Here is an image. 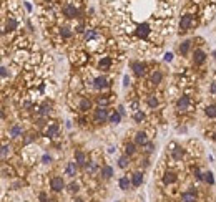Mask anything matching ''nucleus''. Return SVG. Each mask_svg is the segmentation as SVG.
Wrapping results in <instances>:
<instances>
[{
    "instance_id": "obj_1",
    "label": "nucleus",
    "mask_w": 216,
    "mask_h": 202,
    "mask_svg": "<svg viewBox=\"0 0 216 202\" xmlns=\"http://www.w3.org/2000/svg\"><path fill=\"white\" fill-rule=\"evenodd\" d=\"M193 25H194V20H193L191 15H183V17H181V20H180V30H181V32L190 30Z\"/></svg>"
},
{
    "instance_id": "obj_2",
    "label": "nucleus",
    "mask_w": 216,
    "mask_h": 202,
    "mask_svg": "<svg viewBox=\"0 0 216 202\" xmlns=\"http://www.w3.org/2000/svg\"><path fill=\"white\" fill-rule=\"evenodd\" d=\"M106 119H110L106 108H105V106H100L98 110H95V121H97V123H105Z\"/></svg>"
},
{
    "instance_id": "obj_3",
    "label": "nucleus",
    "mask_w": 216,
    "mask_h": 202,
    "mask_svg": "<svg viewBox=\"0 0 216 202\" xmlns=\"http://www.w3.org/2000/svg\"><path fill=\"white\" fill-rule=\"evenodd\" d=\"M50 187L53 189L55 192H60L62 189L65 187V182H63V179H62L60 176H55V177H52V181H50Z\"/></svg>"
},
{
    "instance_id": "obj_4",
    "label": "nucleus",
    "mask_w": 216,
    "mask_h": 202,
    "mask_svg": "<svg viewBox=\"0 0 216 202\" xmlns=\"http://www.w3.org/2000/svg\"><path fill=\"white\" fill-rule=\"evenodd\" d=\"M63 13H65V17H67V18H75L76 15H78V10H76L75 5L67 4V5L63 7Z\"/></svg>"
},
{
    "instance_id": "obj_5",
    "label": "nucleus",
    "mask_w": 216,
    "mask_h": 202,
    "mask_svg": "<svg viewBox=\"0 0 216 202\" xmlns=\"http://www.w3.org/2000/svg\"><path fill=\"white\" fill-rule=\"evenodd\" d=\"M181 202H196V191L190 189L181 194Z\"/></svg>"
},
{
    "instance_id": "obj_6",
    "label": "nucleus",
    "mask_w": 216,
    "mask_h": 202,
    "mask_svg": "<svg viewBox=\"0 0 216 202\" xmlns=\"http://www.w3.org/2000/svg\"><path fill=\"white\" fill-rule=\"evenodd\" d=\"M136 35L140 37V38H146L148 35H150V25L148 23H141L136 27Z\"/></svg>"
},
{
    "instance_id": "obj_7",
    "label": "nucleus",
    "mask_w": 216,
    "mask_h": 202,
    "mask_svg": "<svg viewBox=\"0 0 216 202\" xmlns=\"http://www.w3.org/2000/svg\"><path fill=\"white\" fill-rule=\"evenodd\" d=\"M93 86L97 89H105V88H108V80L105 76H98V78H95Z\"/></svg>"
},
{
    "instance_id": "obj_8",
    "label": "nucleus",
    "mask_w": 216,
    "mask_h": 202,
    "mask_svg": "<svg viewBox=\"0 0 216 202\" xmlns=\"http://www.w3.org/2000/svg\"><path fill=\"white\" fill-rule=\"evenodd\" d=\"M205 60H206V53L203 51V50H194V57H193V61L196 65H201V63H205Z\"/></svg>"
},
{
    "instance_id": "obj_9",
    "label": "nucleus",
    "mask_w": 216,
    "mask_h": 202,
    "mask_svg": "<svg viewBox=\"0 0 216 202\" xmlns=\"http://www.w3.org/2000/svg\"><path fill=\"white\" fill-rule=\"evenodd\" d=\"M135 142H136L138 146H146V144H148V136H146V133H143V131L136 133V136H135Z\"/></svg>"
},
{
    "instance_id": "obj_10",
    "label": "nucleus",
    "mask_w": 216,
    "mask_h": 202,
    "mask_svg": "<svg viewBox=\"0 0 216 202\" xmlns=\"http://www.w3.org/2000/svg\"><path fill=\"white\" fill-rule=\"evenodd\" d=\"M178 110H181V111H186L188 108H190V98L188 96H181L180 99H178Z\"/></svg>"
},
{
    "instance_id": "obj_11",
    "label": "nucleus",
    "mask_w": 216,
    "mask_h": 202,
    "mask_svg": "<svg viewBox=\"0 0 216 202\" xmlns=\"http://www.w3.org/2000/svg\"><path fill=\"white\" fill-rule=\"evenodd\" d=\"M118 186H120V189H122V191H128L130 187H131V181H130L128 177H126V176H123V177H120V181H118Z\"/></svg>"
},
{
    "instance_id": "obj_12",
    "label": "nucleus",
    "mask_w": 216,
    "mask_h": 202,
    "mask_svg": "<svg viewBox=\"0 0 216 202\" xmlns=\"http://www.w3.org/2000/svg\"><path fill=\"white\" fill-rule=\"evenodd\" d=\"M75 162L78 164V166H86V156H85V153L76 151V153H75Z\"/></svg>"
},
{
    "instance_id": "obj_13",
    "label": "nucleus",
    "mask_w": 216,
    "mask_h": 202,
    "mask_svg": "<svg viewBox=\"0 0 216 202\" xmlns=\"http://www.w3.org/2000/svg\"><path fill=\"white\" fill-rule=\"evenodd\" d=\"M5 27H7L8 32H14V30H17L18 23H17V20H15L14 17H8V18H7V22H5Z\"/></svg>"
},
{
    "instance_id": "obj_14",
    "label": "nucleus",
    "mask_w": 216,
    "mask_h": 202,
    "mask_svg": "<svg viewBox=\"0 0 216 202\" xmlns=\"http://www.w3.org/2000/svg\"><path fill=\"white\" fill-rule=\"evenodd\" d=\"M173 182H176V174L175 172H166L163 176V184H173Z\"/></svg>"
},
{
    "instance_id": "obj_15",
    "label": "nucleus",
    "mask_w": 216,
    "mask_h": 202,
    "mask_svg": "<svg viewBox=\"0 0 216 202\" xmlns=\"http://www.w3.org/2000/svg\"><path fill=\"white\" fill-rule=\"evenodd\" d=\"M131 68L135 70V73H136L138 76H141V75L145 73V65L140 63V61H133V63H131Z\"/></svg>"
},
{
    "instance_id": "obj_16",
    "label": "nucleus",
    "mask_w": 216,
    "mask_h": 202,
    "mask_svg": "<svg viewBox=\"0 0 216 202\" xmlns=\"http://www.w3.org/2000/svg\"><path fill=\"white\" fill-rule=\"evenodd\" d=\"M100 174L103 176V179H110L113 176V167L112 166H103L100 171Z\"/></svg>"
},
{
    "instance_id": "obj_17",
    "label": "nucleus",
    "mask_w": 216,
    "mask_h": 202,
    "mask_svg": "<svg viewBox=\"0 0 216 202\" xmlns=\"http://www.w3.org/2000/svg\"><path fill=\"white\" fill-rule=\"evenodd\" d=\"M141 182H143V174L141 172H135L133 177H131V184H133L135 187H140Z\"/></svg>"
},
{
    "instance_id": "obj_18",
    "label": "nucleus",
    "mask_w": 216,
    "mask_h": 202,
    "mask_svg": "<svg viewBox=\"0 0 216 202\" xmlns=\"http://www.w3.org/2000/svg\"><path fill=\"white\" fill-rule=\"evenodd\" d=\"M76 166L78 164L76 162H68L67 164V169H65V172H67V176H70V177H73L76 174Z\"/></svg>"
},
{
    "instance_id": "obj_19",
    "label": "nucleus",
    "mask_w": 216,
    "mask_h": 202,
    "mask_svg": "<svg viewBox=\"0 0 216 202\" xmlns=\"http://www.w3.org/2000/svg\"><path fill=\"white\" fill-rule=\"evenodd\" d=\"M120 121H122V113H120V111H113V113L110 114V123L112 124H118Z\"/></svg>"
},
{
    "instance_id": "obj_20",
    "label": "nucleus",
    "mask_w": 216,
    "mask_h": 202,
    "mask_svg": "<svg viewBox=\"0 0 216 202\" xmlns=\"http://www.w3.org/2000/svg\"><path fill=\"white\" fill-rule=\"evenodd\" d=\"M190 48H191V42H190V40H186V42H183V43L180 45V53H181V55H188Z\"/></svg>"
},
{
    "instance_id": "obj_21",
    "label": "nucleus",
    "mask_w": 216,
    "mask_h": 202,
    "mask_svg": "<svg viewBox=\"0 0 216 202\" xmlns=\"http://www.w3.org/2000/svg\"><path fill=\"white\" fill-rule=\"evenodd\" d=\"M110 65H112V60H110L108 57H105V58H101V60H100L98 66H100V70H108V68H110Z\"/></svg>"
},
{
    "instance_id": "obj_22",
    "label": "nucleus",
    "mask_w": 216,
    "mask_h": 202,
    "mask_svg": "<svg viewBox=\"0 0 216 202\" xmlns=\"http://www.w3.org/2000/svg\"><path fill=\"white\" fill-rule=\"evenodd\" d=\"M183 154H184V151L181 148H175V149H173V153H171V156H173V159H175V161H180L181 157H183Z\"/></svg>"
},
{
    "instance_id": "obj_23",
    "label": "nucleus",
    "mask_w": 216,
    "mask_h": 202,
    "mask_svg": "<svg viewBox=\"0 0 216 202\" xmlns=\"http://www.w3.org/2000/svg\"><path fill=\"white\" fill-rule=\"evenodd\" d=\"M205 113H206L208 118H216V104H209V106H206Z\"/></svg>"
},
{
    "instance_id": "obj_24",
    "label": "nucleus",
    "mask_w": 216,
    "mask_h": 202,
    "mask_svg": "<svg viewBox=\"0 0 216 202\" xmlns=\"http://www.w3.org/2000/svg\"><path fill=\"white\" fill-rule=\"evenodd\" d=\"M126 151V156H131V154H135V151H136V142H128L125 148Z\"/></svg>"
},
{
    "instance_id": "obj_25",
    "label": "nucleus",
    "mask_w": 216,
    "mask_h": 202,
    "mask_svg": "<svg viewBox=\"0 0 216 202\" xmlns=\"http://www.w3.org/2000/svg\"><path fill=\"white\" fill-rule=\"evenodd\" d=\"M118 166L122 167V169H126V167L130 166V159H128V156H126V154H125V156H122V157L118 159Z\"/></svg>"
},
{
    "instance_id": "obj_26",
    "label": "nucleus",
    "mask_w": 216,
    "mask_h": 202,
    "mask_svg": "<svg viewBox=\"0 0 216 202\" xmlns=\"http://www.w3.org/2000/svg\"><path fill=\"white\" fill-rule=\"evenodd\" d=\"M92 108V103H90V99H86V98H83L82 101H80V110L82 111H88Z\"/></svg>"
},
{
    "instance_id": "obj_27",
    "label": "nucleus",
    "mask_w": 216,
    "mask_h": 202,
    "mask_svg": "<svg viewBox=\"0 0 216 202\" xmlns=\"http://www.w3.org/2000/svg\"><path fill=\"white\" fill-rule=\"evenodd\" d=\"M161 80H163V75H161V71H155V73L151 75V81L155 83V85L161 83Z\"/></svg>"
},
{
    "instance_id": "obj_28",
    "label": "nucleus",
    "mask_w": 216,
    "mask_h": 202,
    "mask_svg": "<svg viewBox=\"0 0 216 202\" xmlns=\"http://www.w3.org/2000/svg\"><path fill=\"white\" fill-rule=\"evenodd\" d=\"M203 181L208 182V184H214V177H213V172H211V171H208V172L203 174Z\"/></svg>"
},
{
    "instance_id": "obj_29",
    "label": "nucleus",
    "mask_w": 216,
    "mask_h": 202,
    "mask_svg": "<svg viewBox=\"0 0 216 202\" xmlns=\"http://www.w3.org/2000/svg\"><path fill=\"white\" fill-rule=\"evenodd\" d=\"M20 134H22V128L20 126H12L10 128V136L12 138H18Z\"/></svg>"
},
{
    "instance_id": "obj_30",
    "label": "nucleus",
    "mask_w": 216,
    "mask_h": 202,
    "mask_svg": "<svg viewBox=\"0 0 216 202\" xmlns=\"http://www.w3.org/2000/svg\"><path fill=\"white\" fill-rule=\"evenodd\" d=\"M133 119L136 121V123H141V121L145 119V113H143V111H141V110H138L136 113L133 114Z\"/></svg>"
},
{
    "instance_id": "obj_31",
    "label": "nucleus",
    "mask_w": 216,
    "mask_h": 202,
    "mask_svg": "<svg viewBox=\"0 0 216 202\" xmlns=\"http://www.w3.org/2000/svg\"><path fill=\"white\" fill-rule=\"evenodd\" d=\"M57 133H58V126L57 124H52L50 128L47 129V136H55Z\"/></svg>"
},
{
    "instance_id": "obj_32",
    "label": "nucleus",
    "mask_w": 216,
    "mask_h": 202,
    "mask_svg": "<svg viewBox=\"0 0 216 202\" xmlns=\"http://www.w3.org/2000/svg\"><path fill=\"white\" fill-rule=\"evenodd\" d=\"M148 106L150 108H156L158 106V99H156L155 96H150V98H148Z\"/></svg>"
},
{
    "instance_id": "obj_33",
    "label": "nucleus",
    "mask_w": 216,
    "mask_h": 202,
    "mask_svg": "<svg viewBox=\"0 0 216 202\" xmlns=\"http://www.w3.org/2000/svg\"><path fill=\"white\" fill-rule=\"evenodd\" d=\"M95 37H97L95 30H86L85 32V40H92V38H95Z\"/></svg>"
},
{
    "instance_id": "obj_34",
    "label": "nucleus",
    "mask_w": 216,
    "mask_h": 202,
    "mask_svg": "<svg viewBox=\"0 0 216 202\" xmlns=\"http://www.w3.org/2000/svg\"><path fill=\"white\" fill-rule=\"evenodd\" d=\"M60 35L63 37V38H70V37H72V32H70V28H62Z\"/></svg>"
},
{
    "instance_id": "obj_35",
    "label": "nucleus",
    "mask_w": 216,
    "mask_h": 202,
    "mask_svg": "<svg viewBox=\"0 0 216 202\" xmlns=\"http://www.w3.org/2000/svg\"><path fill=\"white\" fill-rule=\"evenodd\" d=\"M10 153V146H7V144H4V148H2V159H5L7 157V154Z\"/></svg>"
},
{
    "instance_id": "obj_36",
    "label": "nucleus",
    "mask_w": 216,
    "mask_h": 202,
    "mask_svg": "<svg viewBox=\"0 0 216 202\" xmlns=\"http://www.w3.org/2000/svg\"><path fill=\"white\" fill-rule=\"evenodd\" d=\"M40 114H42V116H47V114H50V106H47V104H45V106H42Z\"/></svg>"
},
{
    "instance_id": "obj_37",
    "label": "nucleus",
    "mask_w": 216,
    "mask_h": 202,
    "mask_svg": "<svg viewBox=\"0 0 216 202\" xmlns=\"http://www.w3.org/2000/svg\"><path fill=\"white\" fill-rule=\"evenodd\" d=\"M68 191H70V192H78V184H75V182H72V184L68 186Z\"/></svg>"
},
{
    "instance_id": "obj_38",
    "label": "nucleus",
    "mask_w": 216,
    "mask_h": 202,
    "mask_svg": "<svg viewBox=\"0 0 216 202\" xmlns=\"http://www.w3.org/2000/svg\"><path fill=\"white\" fill-rule=\"evenodd\" d=\"M86 169H88V172H93V171L97 169V164H95V162H90V164H86Z\"/></svg>"
},
{
    "instance_id": "obj_39",
    "label": "nucleus",
    "mask_w": 216,
    "mask_h": 202,
    "mask_svg": "<svg viewBox=\"0 0 216 202\" xmlns=\"http://www.w3.org/2000/svg\"><path fill=\"white\" fill-rule=\"evenodd\" d=\"M194 176H196V179H200V181L203 179V174H201V171H200V169H194Z\"/></svg>"
},
{
    "instance_id": "obj_40",
    "label": "nucleus",
    "mask_w": 216,
    "mask_h": 202,
    "mask_svg": "<svg viewBox=\"0 0 216 202\" xmlns=\"http://www.w3.org/2000/svg\"><path fill=\"white\" fill-rule=\"evenodd\" d=\"M42 161H43V164H48V162H50V161H52V157H50V156H47V154H45V156L42 157Z\"/></svg>"
},
{
    "instance_id": "obj_41",
    "label": "nucleus",
    "mask_w": 216,
    "mask_h": 202,
    "mask_svg": "<svg viewBox=\"0 0 216 202\" xmlns=\"http://www.w3.org/2000/svg\"><path fill=\"white\" fill-rule=\"evenodd\" d=\"M40 202H47V194L45 192H40Z\"/></svg>"
},
{
    "instance_id": "obj_42",
    "label": "nucleus",
    "mask_w": 216,
    "mask_h": 202,
    "mask_svg": "<svg viewBox=\"0 0 216 202\" xmlns=\"http://www.w3.org/2000/svg\"><path fill=\"white\" fill-rule=\"evenodd\" d=\"M128 85H130V78L125 75V76H123V86H128Z\"/></svg>"
},
{
    "instance_id": "obj_43",
    "label": "nucleus",
    "mask_w": 216,
    "mask_h": 202,
    "mask_svg": "<svg viewBox=\"0 0 216 202\" xmlns=\"http://www.w3.org/2000/svg\"><path fill=\"white\" fill-rule=\"evenodd\" d=\"M98 103H100V106H101V104L105 106V104H108V99H106V98H103V99L100 98V99H98Z\"/></svg>"
},
{
    "instance_id": "obj_44",
    "label": "nucleus",
    "mask_w": 216,
    "mask_h": 202,
    "mask_svg": "<svg viewBox=\"0 0 216 202\" xmlns=\"http://www.w3.org/2000/svg\"><path fill=\"white\" fill-rule=\"evenodd\" d=\"M0 70H2V71H0V73H2V76H4V78H7V68H5V66H2Z\"/></svg>"
},
{
    "instance_id": "obj_45",
    "label": "nucleus",
    "mask_w": 216,
    "mask_h": 202,
    "mask_svg": "<svg viewBox=\"0 0 216 202\" xmlns=\"http://www.w3.org/2000/svg\"><path fill=\"white\" fill-rule=\"evenodd\" d=\"M171 60H173V55L171 53H166L165 55V61H171Z\"/></svg>"
},
{
    "instance_id": "obj_46",
    "label": "nucleus",
    "mask_w": 216,
    "mask_h": 202,
    "mask_svg": "<svg viewBox=\"0 0 216 202\" xmlns=\"http://www.w3.org/2000/svg\"><path fill=\"white\" fill-rule=\"evenodd\" d=\"M211 93H216V83H213V85H211Z\"/></svg>"
},
{
    "instance_id": "obj_47",
    "label": "nucleus",
    "mask_w": 216,
    "mask_h": 202,
    "mask_svg": "<svg viewBox=\"0 0 216 202\" xmlns=\"http://www.w3.org/2000/svg\"><path fill=\"white\" fill-rule=\"evenodd\" d=\"M25 8H27V10H32V5H30L28 2H25Z\"/></svg>"
},
{
    "instance_id": "obj_48",
    "label": "nucleus",
    "mask_w": 216,
    "mask_h": 202,
    "mask_svg": "<svg viewBox=\"0 0 216 202\" xmlns=\"http://www.w3.org/2000/svg\"><path fill=\"white\" fill-rule=\"evenodd\" d=\"M73 202H83V201H82V199H75Z\"/></svg>"
},
{
    "instance_id": "obj_49",
    "label": "nucleus",
    "mask_w": 216,
    "mask_h": 202,
    "mask_svg": "<svg viewBox=\"0 0 216 202\" xmlns=\"http://www.w3.org/2000/svg\"><path fill=\"white\" fill-rule=\"evenodd\" d=\"M213 55H214V58H216V51H214V53H213Z\"/></svg>"
}]
</instances>
